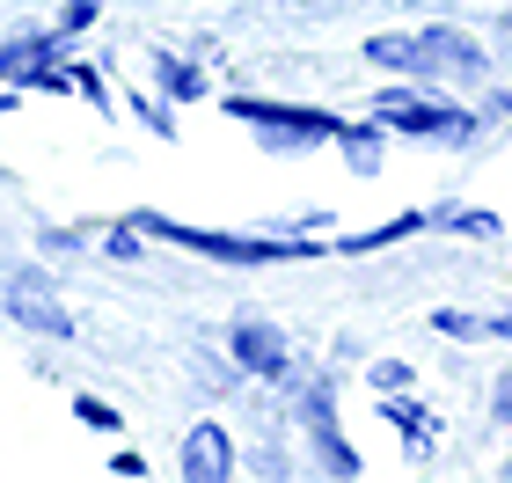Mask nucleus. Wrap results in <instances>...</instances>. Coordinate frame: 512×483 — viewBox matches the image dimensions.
Returning <instances> with one entry per match:
<instances>
[{"mask_svg":"<svg viewBox=\"0 0 512 483\" xmlns=\"http://www.w3.org/2000/svg\"><path fill=\"white\" fill-rule=\"evenodd\" d=\"M132 220H139V235L176 242V249H191V257H205V264H300V257H330V242H315V235H220V227H183L169 213H132Z\"/></svg>","mask_w":512,"mask_h":483,"instance_id":"1","label":"nucleus"},{"mask_svg":"<svg viewBox=\"0 0 512 483\" xmlns=\"http://www.w3.org/2000/svg\"><path fill=\"white\" fill-rule=\"evenodd\" d=\"M235 125H256L264 132V147H322L330 140L337 147V132H344V118L337 110H308V103H264V96H227L220 103Z\"/></svg>","mask_w":512,"mask_h":483,"instance_id":"2","label":"nucleus"},{"mask_svg":"<svg viewBox=\"0 0 512 483\" xmlns=\"http://www.w3.org/2000/svg\"><path fill=\"white\" fill-rule=\"evenodd\" d=\"M374 118H381L388 132H410V140H447V147H469V140H476V118H469V110L432 103V96H417V88H381V96H374Z\"/></svg>","mask_w":512,"mask_h":483,"instance_id":"3","label":"nucleus"},{"mask_svg":"<svg viewBox=\"0 0 512 483\" xmlns=\"http://www.w3.org/2000/svg\"><path fill=\"white\" fill-rule=\"evenodd\" d=\"M417 74H432V81H483L491 59H483V44L469 30L432 22V30H417Z\"/></svg>","mask_w":512,"mask_h":483,"instance_id":"4","label":"nucleus"},{"mask_svg":"<svg viewBox=\"0 0 512 483\" xmlns=\"http://www.w3.org/2000/svg\"><path fill=\"white\" fill-rule=\"evenodd\" d=\"M300 418H308V440H315V462L330 476H359V447L337 432V388L315 381L308 396H300Z\"/></svg>","mask_w":512,"mask_h":483,"instance_id":"5","label":"nucleus"},{"mask_svg":"<svg viewBox=\"0 0 512 483\" xmlns=\"http://www.w3.org/2000/svg\"><path fill=\"white\" fill-rule=\"evenodd\" d=\"M0 308H8L22 330H37V337H74V315L59 308V293L37 279V271H15L8 286H0Z\"/></svg>","mask_w":512,"mask_h":483,"instance_id":"6","label":"nucleus"},{"mask_svg":"<svg viewBox=\"0 0 512 483\" xmlns=\"http://www.w3.org/2000/svg\"><path fill=\"white\" fill-rule=\"evenodd\" d=\"M227 352H235L242 374H264V381H286L293 374V352H286V330L264 315H242L235 330H227Z\"/></svg>","mask_w":512,"mask_h":483,"instance_id":"7","label":"nucleus"},{"mask_svg":"<svg viewBox=\"0 0 512 483\" xmlns=\"http://www.w3.org/2000/svg\"><path fill=\"white\" fill-rule=\"evenodd\" d=\"M176 469H183V483H227V476H235V432L213 425V418L191 425V432H183Z\"/></svg>","mask_w":512,"mask_h":483,"instance_id":"8","label":"nucleus"},{"mask_svg":"<svg viewBox=\"0 0 512 483\" xmlns=\"http://www.w3.org/2000/svg\"><path fill=\"white\" fill-rule=\"evenodd\" d=\"M52 59H66V37L59 30H30V37L0 44V88H22L37 66H52Z\"/></svg>","mask_w":512,"mask_h":483,"instance_id":"9","label":"nucleus"},{"mask_svg":"<svg viewBox=\"0 0 512 483\" xmlns=\"http://www.w3.org/2000/svg\"><path fill=\"white\" fill-rule=\"evenodd\" d=\"M337 154H344V169H352V176H381V161H388V125H381V118H366V125L344 118Z\"/></svg>","mask_w":512,"mask_h":483,"instance_id":"10","label":"nucleus"},{"mask_svg":"<svg viewBox=\"0 0 512 483\" xmlns=\"http://www.w3.org/2000/svg\"><path fill=\"white\" fill-rule=\"evenodd\" d=\"M381 418H388L395 432H403V447H410V454H425V447H432V425H439V418H432V410L410 396V388H395V396H381Z\"/></svg>","mask_w":512,"mask_h":483,"instance_id":"11","label":"nucleus"},{"mask_svg":"<svg viewBox=\"0 0 512 483\" xmlns=\"http://www.w3.org/2000/svg\"><path fill=\"white\" fill-rule=\"evenodd\" d=\"M417 227H432V213H395V220H381V227H366V235H344V242H330V257H366V249L410 242Z\"/></svg>","mask_w":512,"mask_h":483,"instance_id":"12","label":"nucleus"},{"mask_svg":"<svg viewBox=\"0 0 512 483\" xmlns=\"http://www.w3.org/2000/svg\"><path fill=\"white\" fill-rule=\"evenodd\" d=\"M154 88H161L169 103H198V96H213V81H205L191 59H176V52H154Z\"/></svg>","mask_w":512,"mask_h":483,"instance_id":"13","label":"nucleus"},{"mask_svg":"<svg viewBox=\"0 0 512 483\" xmlns=\"http://www.w3.org/2000/svg\"><path fill=\"white\" fill-rule=\"evenodd\" d=\"M366 59L388 66V74H417V37L403 30H381V37H366Z\"/></svg>","mask_w":512,"mask_h":483,"instance_id":"14","label":"nucleus"},{"mask_svg":"<svg viewBox=\"0 0 512 483\" xmlns=\"http://www.w3.org/2000/svg\"><path fill=\"white\" fill-rule=\"evenodd\" d=\"M432 330H439V337L476 344V337H491V322H483V315H461V308H432Z\"/></svg>","mask_w":512,"mask_h":483,"instance_id":"15","label":"nucleus"},{"mask_svg":"<svg viewBox=\"0 0 512 483\" xmlns=\"http://www.w3.org/2000/svg\"><path fill=\"white\" fill-rule=\"evenodd\" d=\"M366 381H374V396H395V388L417 381V366L410 359H374V366H366Z\"/></svg>","mask_w":512,"mask_h":483,"instance_id":"16","label":"nucleus"},{"mask_svg":"<svg viewBox=\"0 0 512 483\" xmlns=\"http://www.w3.org/2000/svg\"><path fill=\"white\" fill-rule=\"evenodd\" d=\"M66 81H74V96H88L96 110H110V88H103V66H81V59H66Z\"/></svg>","mask_w":512,"mask_h":483,"instance_id":"17","label":"nucleus"},{"mask_svg":"<svg viewBox=\"0 0 512 483\" xmlns=\"http://www.w3.org/2000/svg\"><path fill=\"white\" fill-rule=\"evenodd\" d=\"M439 227H454V235H498V213H469V205H447V213H432Z\"/></svg>","mask_w":512,"mask_h":483,"instance_id":"18","label":"nucleus"},{"mask_svg":"<svg viewBox=\"0 0 512 483\" xmlns=\"http://www.w3.org/2000/svg\"><path fill=\"white\" fill-rule=\"evenodd\" d=\"M139 242H147V235H139V220H118V227H110V235H103V249H110V257H118V264H139V257H147V249H139Z\"/></svg>","mask_w":512,"mask_h":483,"instance_id":"19","label":"nucleus"},{"mask_svg":"<svg viewBox=\"0 0 512 483\" xmlns=\"http://www.w3.org/2000/svg\"><path fill=\"white\" fill-rule=\"evenodd\" d=\"M74 418H81L88 432H125V418H118L103 396H74Z\"/></svg>","mask_w":512,"mask_h":483,"instance_id":"20","label":"nucleus"},{"mask_svg":"<svg viewBox=\"0 0 512 483\" xmlns=\"http://www.w3.org/2000/svg\"><path fill=\"white\" fill-rule=\"evenodd\" d=\"M132 110H139V125H147V132L176 140V118H169V103H161V96H132Z\"/></svg>","mask_w":512,"mask_h":483,"instance_id":"21","label":"nucleus"},{"mask_svg":"<svg viewBox=\"0 0 512 483\" xmlns=\"http://www.w3.org/2000/svg\"><path fill=\"white\" fill-rule=\"evenodd\" d=\"M96 15H103V0H66V8H59V37H81Z\"/></svg>","mask_w":512,"mask_h":483,"instance_id":"22","label":"nucleus"},{"mask_svg":"<svg viewBox=\"0 0 512 483\" xmlns=\"http://www.w3.org/2000/svg\"><path fill=\"white\" fill-rule=\"evenodd\" d=\"M491 418H498V425H512V366H505L498 388H491Z\"/></svg>","mask_w":512,"mask_h":483,"instance_id":"23","label":"nucleus"},{"mask_svg":"<svg viewBox=\"0 0 512 483\" xmlns=\"http://www.w3.org/2000/svg\"><path fill=\"white\" fill-rule=\"evenodd\" d=\"M483 322H491V337H512V301H505L498 315H483Z\"/></svg>","mask_w":512,"mask_h":483,"instance_id":"24","label":"nucleus"},{"mask_svg":"<svg viewBox=\"0 0 512 483\" xmlns=\"http://www.w3.org/2000/svg\"><path fill=\"white\" fill-rule=\"evenodd\" d=\"M505 110H512V88H505Z\"/></svg>","mask_w":512,"mask_h":483,"instance_id":"25","label":"nucleus"}]
</instances>
